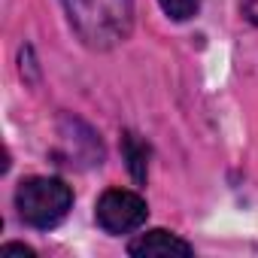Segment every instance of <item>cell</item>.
Here are the masks:
<instances>
[{"label":"cell","mask_w":258,"mask_h":258,"mask_svg":"<svg viewBox=\"0 0 258 258\" xmlns=\"http://www.w3.org/2000/svg\"><path fill=\"white\" fill-rule=\"evenodd\" d=\"M121 152L127 161V170H131L134 182H146V167H149V146L137 137V134H124L121 137Z\"/></svg>","instance_id":"cell-5"},{"label":"cell","mask_w":258,"mask_h":258,"mask_svg":"<svg viewBox=\"0 0 258 258\" xmlns=\"http://www.w3.org/2000/svg\"><path fill=\"white\" fill-rule=\"evenodd\" d=\"M0 255H4V258H13V255H22V258H34V249H31V246H22V243H7L4 249H0Z\"/></svg>","instance_id":"cell-7"},{"label":"cell","mask_w":258,"mask_h":258,"mask_svg":"<svg viewBox=\"0 0 258 258\" xmlns=\"http://www.w3.org/2000/svg\"><path fill=\"white\" fill-rule=\"evenodd\" d=\"M16 207L22 222L31 228H55L73 207V191L61 179L52 176H31L16 191Z\"/></svg>","instance_id":"cell-2"},{"label":"cell","mask_w":258,"mask_h":258,"mask_svg":"<svg viewBox=\"0 0 258 258\" xmlns=\"http://www.w3.org/2000/svg\"><path fill=\"white\" fill-rule=\"evenodd\" d=\"M149 216V207L140 195L134 191H121V188H109L103 191V198L97 201V225L109 234H127L137 231Z\"/></svg>","instance_id":"cell-3"},{"label":"cell","mask_w":258,"mask_h":258,"mask_svg":"<svg viewBox=\"0 0 258 258\" xmlns=\"http://www.w3.org/2000/svg\"><path fill=\"white\" fill-rule=\"evenodd\" d=\"M158 4L173 22H185L201 10V0H158Z\"/></svg>","instance_id":"cell-6"},{"label":"cell","mask_w":258,"mask_h":258,"mask_svg":"<svg viewBox=\"0 0 258 258\" xmlns=\"http://www.w3.org/2000/svg\"><path fill=\"white\" fill-rule=\"evenodd\" d=\"M243 13L258 25V0H243Z\"/></svg>","instance_id":"cell-8"},{"label":"cell","mask_w":258,"mask_h":258,"mask_svg":"<svg viewBox=\"0 0 258 258\" xmlns=\"http://www.w3.org/2000/svg\"><path fill=\"white\" fill-rule=\"evenodd\" d=\"M127 252L137 255V258H155V255H191V246L185 240H179L176 234L170 231H149V234H140L137 240H131Z\"/></svg>","instance_id":"cell-4"},{"label":"cell","mask_w":258,"mask_h":258,"mask_svg":"<svg viewBox=\"0 0 258 258\" xmlns=\"http://www.w3.org/2000/svg\"><path fill=\"white\" fill-rule=\"evenodd\" d=\"M79 37L94 49H109L131 34V0H64Z\"/></svg>","instance_id":"cell-1"}]
</instances>
